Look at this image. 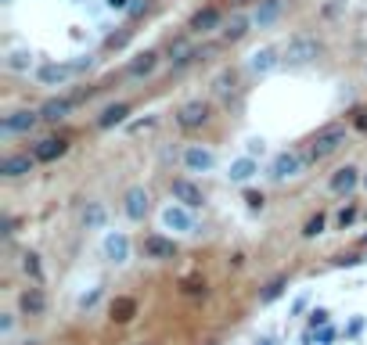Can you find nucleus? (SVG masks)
<instances>
[{
  "label": "nucleus",
  "instance_id": "f257e3e1",
  "mask_svg": "<svg viewBox=\"0 0 367 345\" xmlns=\"http://www.w3.org/2000/svg\"><path fill=\"white\" fill-rule=\"evenodd\" d=\"M159 230L162 234H173V237H191L198 234V209H191L184 202H166L159 209Z\"/></svg>",
  "mask_w": 367,
  "mask_h": 345
},
{
  "label": "nucleus",
  "instance_id": "f03ea898",
  "mask_svg": "<svg viewBox=\"0 0 367 345\" xmlns=\"http://www.w3.org/2000/svg\"><path fill=\"white\" fill-rule=\"evenodd\" d=\"M285 65V43H259L245 54V72L252 79H267Z\"/></svg>",
  "mask_w": 367,
  "mask_h": 345
},
{
  "label": "nucleus",
  "instance_id": "7ed1b4c3",
  "mask_svg": "<svg viewBox=\"0 0 367 345\" xmlns=\"http://www.w3.org/2000/svg\"><path fill=\"white\" fill-rule=\"evenodd\" d=\"M320 54H324V43L310 33H295L285 43V65L288 69H310V65L320 61Z\"/></svg>",
  "mask_w": 367,
  "mask_h": 345
},
{
  "label": "nucleus",
  "instance_id": "20e7f679",
  "mask_svg": "<svg viewBox=\"0 0 367 345\" xmlns=\"http://www.w3.org/2000/svg\"><path fill=\"white\" fill-rule=\"evenodd\" d=\"M130 252H134V241H130V234L126 230H101V259L108 266H116L123 270L130 263Z\"/></svg>",
  "mask_w": 367,
  "mask_h": 345
},
{
  "label": "nucleus",
  "instance_id": "39448f33",
  "mask_svg": "<svg viewBox=\"0 0 367 345\" xmlns=\"http://www.w3.org/2000/svg\"><path fill=\"white\" fill-rule=\"evenodd\" d=\"M180 166H184L187 177H205V172H216V166H220V155H216L209 144H184Z\"/></svg>",
  "mask_w": 367,
  "mask_h": 345
},
{
  "label": "nucleus",
  "instance_id": "423d86ee",
  "mask_svg": "<svg viewBox=\"0 0 367 345\" xmlns=\"http://www.w3.org/2000/svg\"><path fill=\"white\" fill-rule=\"evenodd\" d=\"M306 162H310V159H302L299 151H277V155L270 159V166H267V177H270L274 184L299 180L302 169H306Z\"/></svg>",
  "mask_w": 367,
  "mask_h": 345
},
{
  "label": "nucleus",
  "instance_id": "0eeeda50",
  "mask_svg": "<svg viewBox=\"0 0 367 345\" xmlns=\"http://www.w3.org/2000/svg\"><path fill=\"white\" fill-rule=\"evenodd\" d=\"M209 119H212V104L202 101V97H191V101H184L177 112H173V122H177L184 134H194V129H202Z\"/></svg>",
  "mask_w": 367,
  "mask_h": 345
},
{
  "label": "nucleus",
  "instance_id": "6e6552de",
  "mask_svg": "<svg viewBox=\"0 0 367 345\" xmlns=\"http://www.w3.org/2000/svg\"><path fill=\"white\" fill-rule=\"evenodd\" d=\"M345 126L342 122H331V126H324V129H317V137H313V144H310V162H320V159H328V155H335V151L345 144Z\"/></svg>",
  "mask_w": 367,
  "mask_h": 345
},
{
  "label": "nucleus",
  "instance_id": "1a4fd4ad",
  "mask_svg": "<svg viewBox=\"0 0 367 345\" xmlns=\"http://www.w3.org/2000/svg\"><path fill=\"white\" fill-rule=\"evenodd\" d=\"M33 79L40 86H69L76 79V65L72 61H40Z\"/></svg>",
  "mask_w": 367,
  "mask_h": 345
},
{
  "label": "nucleus",
  "instance_id": "9d476101",
  "mask_svg": "<svg viewBox=\"0 0 367 345\" xmlns=\"http://www.w3.org/2000/svg\"><path fill=\"white\" fill-rule=\"evenodd\" d=\"M141 252H144V259H151V263H169V259H177V237L162 234V230L144 234Z\"/></svg>",
  "mask_w": 367,
  "mask_h": 345
},
{
  "label": "nucleus",
  "instance_id": "9b49d317",
  "mask_svg": "<svg viewBox=\"0 0 367 345\" xmlns=\"http://www.w3.org/2000/svg\"><path fill=\"white\" fill-rule=\"evenodd\" d=\"M259 169H263V162L242 151L237 159H231V162L224 166V177H227V184H234V187H249V184L259 177Z\"/></svg>",
  "mask_w": 367,
  "mask_h": 345
},
{
  "label": "nucleus",
  "instance_id": "f8f14e48",
  "mask_svg": "<svg viewBox=\"0 0 367 345\" xmlns=\"http://www.w3.org/2000/svg\"><path fill=\"white\" fill-rule=\"evenodd\" d=\"M123 212H126L130 223H144V220H148V212H151V194H148L144 184L126 187V194H123Z\"/></svg>",
  "mask_w": 367,
  "mask_h": 345
},
{
  "label": "nucleus",
  "instance_id": "ddd939ff",
  "mask_svg": "<svg viewBox=\"0 0 367 345\" xmlns=\"http://www.w3.org/2000/svg\"><path fill=\"white\" fill-rule=\"evenodd\" d=\"M0 65H4V72H11V76H29V72H36L40 61H36V51H33V47L18 43V47H8V51H4Z\"/></svg>",
  "mask_w": 367,
  "mask_h": 345
},
{
  "label": "nucleus",
  "instance_id": "4468645a",
  "mask_svg": "<svg viewBox=\"0 0 367 345\" xmlns=\"http://www.w3.org/2000/svg\"><path fill=\"white\" fill-rule=\"evenodd\" d=\"M36 122H40V112H33V108H18V112H8L4 119H0V134L22 137V134H33Z\"/></svg>",
  "mask_w": 367,
  "mask_h": 345
},
{
  "label": "nucleus",
  "instance_id": "2eb2a0df",
  "mask_svg": "<svg viewBox=\"0 0 367 345\" xmlns=\"http://www.w3.org/2000/svg\"><path fill=\"white\" fill-rule=\"evenodd\" d=\"M224 11L216 8V4H209V8H198L191 15V22H187V29H191V36H212L216 29H224Z\"/></svg>",
  "mask_w": 367,
  "mask_h": 345
},
{
  "label": "nucleus",
  "instance_id": "dca6fc26",
  "mask_svg": "<svg viewBox=\"0 0 367 345\" xmlns=\"http://www.w3.org/2000/svg\"><path fill=\"white\" fill-rule=\"evenodd\" d=\"M360 180H364L360 166L345 162V166H338V169L331 172V177H328V191H331V194H338V198H345V194H353V191L360 187Z\"/></svg>",
  "mask_w": 367,
  "mask_h": 345
},
{
  "label": "nucleus",
  "instance_id": "f3484780",
  "mask_svg": "<svg viewBox=\"0 0 367 345\" xmlns=\"http://www.w3.org/2000/svg\"><path fill=\"white\" fill-rule=\"evenodd\" d=\"M285 8H288V0H259V4L249 11V15H252V26H256V29L277 26L281 15H285Z\"/></svg>",
  "mask_w": 367,
  "mask_h": 345
},
{
  "label": "nucleus",
  "instance_id": "a211bd4d",
  "mask_svg": "<svg viewBox=\"0 0 367 345\" xmlns=\"http://www.w3.org/2000/svg\"><path fill=\"white\" fill-rule=\"evenodd\" d=\"M169 198H177V202H184V205H191V209H202V205H205L202 187L194 184L191 177H177V180H169Z\"/></svg>",
  "mask_w": 367,
  "mask_h": 345
},
{
  "label": "nucleus",
  "instance_id": "6ab92c4d",
  "mask_svg": "<svg viewBox=\"0 0 367 345\" xmlns=\"http://www.w3.org/2000/svg\"><path fill=\"white\" fill-rule=\"evenodd\" d=\"M159 61H162V58H159V51H141V54H134V58L126 61V69H123V72H126V79H134V83H137V79L155 76Z\"/></svg>",
  "mask_w": 367,
  "mask_h": 345
},
{
  "label": "nucleus",
  "instance_id": "aec40b11",
  "mask_svg": "<svg viewBox=\"0 0 367 345\" xmlns=\"http://www.w3.org/2000/svg\"><path fill=\"white\" fill-rule=\"evenodd\" d=\"M18 313L22 316H43L47 313V295H43L40 284H29L18 291Z\"/></svg>",
  "mask_w": 367,
  "mask_h": 345
},
{
  "label": "nucleus",
  "instance_id": "412c9836",
  "mask_svg": "<svg viewBox=\"0 0 367 345\" xmlns=\"http://www.w3.org/2000/svg\"><path fill=\"white\" fill-rule=\"evenodd\" d=\"M36 169V155H4L0 159V177L4 180H22Z\"/></svg>",
  "mask_w": 367,
  "mask_h": 345
},
{
  "label": "nucleus",
  "instance_id": "4be33fe9",
  "mask_svg": "<svg viewBox=\"0 0 367 345\" xmlns=\"http://www.w3.org/2000/svg\"><path fill=\"white\" fill-rule=\"evenodd\" d=\"M72 108H76V97H47L40 104V119L43 122H61V119L72 115Z\"/></svg>",
  "mask_w": 367,
  "mask_h": 345
},
{
  "label": "nucleus",
  "instance_id": "5701e85b",
  "mask_svg": "<svg viewBox=\"0 0 367 345\" xmlns=\"http://www.w3.org/2000/svg\"><path fill=\"white\" fill-rule=\"evenodd\" d=\"M252 29H256V26H252V15H249V11H237V15H231V18L224 22L220 36H224L227 43H237V40H245Z\"/></svg>",
  "mask_w": 367,
  "mask_h": 345
},
{
  "label": "nucleus",
  "instance_id": "b1692460",
  "mask_svg": "<svg viewBox=\"0 0 367 345\" xmlns=\"http://www.w3.org/2000/svg\"><path fill=\"white\" fill-rule=\"evenodd\" d=\"M83 230H108V205L104 202H86L79 212Z\"/></svg>",
  "mask_w": 367,
  "mask_h": 345
},
{
  "label": "nucleus",
  "instance_id": "393cba45",
  "mask_svg": "<svg viewBox=\"0 0 367 345\" xmlns=\"http://www.w3.org/2000/svg\"><path fill=\"white\" fill-rule=\"evenodd\" d=\"M65 151H69V141H61V137H43L33 144V155L36 162H58Z\"/></svg>",
  "mask_w": 367,
  "mask_h": 345
},
{
  "label": "nucleus",
  "instance_id": "a878e982",
  "mask_svg": "<svg viewBox=\"0 0 367 345\" xmlns=\"http://www.w3.org/2000/svg\"><path fill=\"white\" fill-rule=\"evenodd\" d=\"M234 94H237V72H231V69L216 72V79H212V97H216V101H231Z\"/></svg>",
  "mask_w": 367,
  "mask_h": 345
},
{
  "label": "nucleus",
  "instance_id": "bb28decb",
  "mask_svg": "<svg viewBox=\"0 0 367 345\" xmlns=\"http://www.w3.org/2000/svg\"><path fill=\"white\" fill-rule=\"evenodd\" d=\"M126 115H130V104H126V101L108 104L104 112L97 115V129H116V126H123V122H126Z\"/></svg>",
  "mask_w": 367,
  "mask_h": 345
},
{
  "label": "nucleus",
  "instance_id": "cd10ccee",
  "mask_svg": "<svg viewBox=\"0 0 367 345\" xmlns=\"http://www.w3.org/2000/svg\"><path fill=\"white\" fill-rule=\"evenodd\" d=\"M108 313H112L116 323H130L137 316V298H130V295H116L112 298V306H108Z\"/></svg>",
  "mask_w": 367,
  "mask_h": 345
},
{
  "label": "nucleus",
  "instance_id": "c85d7f7f",
  "mask_svg": "<svg viewBox=\"0 0 367 345\" xmlns=\"http://www.w3.org/2000/svg\"><path fill=\"white\" fill-rule=\"evenodd\" d=\"M18 266H22V273H26L33 284H43V263H40L36 252H26V255L18 259Z\"/></svg>",
  "mask_w": 367,
  "mask_h": 345
},
{
  "label": "nucleus",
  "instance_id": "c756f323",
  "mask_svg": "<svg viewBox=\"0 0 367 345\" xmlns=\"http://www.w3.org/2000/svg\"><path fill=\"white\" fill-rule=\"evenodd\" d=\"M101 295H104V284H91V288H83L79 291V298H76V310L79 313H91L97 302H101Z\"/></svg>",
  "mask_w": 367,
  "mask_h": 345
},
{
  "label": "nucleus",
  "instance_id": "7c9ffc66",
  "mask_svg": "<svg viewBox=\"0 0 367 345\" xmlns=\"http://www.w3.org/2000/svg\"><path fill=\"white\" fill-rule=\"evenodd\" d=\"M245 155H252V159L263 162V159L270 155V141H267L263 134H249V137H245Z\"/></svg>",
  "mask_w": 367,
  "mask_h": 345
},
{
  "label": "nucleus",
  "instance_id": "2f4dec72",
  "mask_svg": "<svg viewBox=\"0 0 367 345\" xmlns=\"http://www.w3.org/2000/svg\"><path fill=\"white\" fill-rule=\"evenodd\" d=\"M285 291H288V277H274L270 284H267L263 291H259V302H263V306H270V302H274V298H281Z\"/></svg>",
  "mask_w": 367,
  "mask_h": 345
},
{
  "label": "nucleus",
  "instance_id": "473e14b6",
  "mask_svg": "<svg viewBox=\"0 0 367 345\" xmlns=\"http://www.w3.org/2000/svg\"><path fill=\"white\" fill-rule=\"evenodd\" d=\"M324 227H328V216L317 212V216H310V220H306V227H302V237H306V241H313V237L324 234Z\"/></svg>",
  "mask_w": 367,
  "mask_h": 345
},
{
  "label": "nucleus",
  "instance_id": "72a5a7b5",
  "mask_svg": "<svg viewBox=\"0 0 367 345\" xmlns=\"http://www.w3.org/2000/svg\"><path fill=\"white\" fill-rule=\"evenodd\" d=\"M310 331H320V328H328L331 323V310H324V306H317V310H310Z\"/></svg>",
  "mask_w": 367,
  "mask_h": 345
},
{
  "label": "nucleus",
  "instance_id": "f704fd0d",
  "mask_svg": "<svg viewBox=\"0 0 367 345\" xmlns=\"http://www.w3.org/2000/svg\"><path fill=\"white\" fill-rule=\"evenodd\" d=\"M15 328H18V313H0V338L11 342L15 338Z\"/></svg>",
  "mask_w": 367,
  "mask_h": 345
},
{
  "label": "nucleus",
  "instance_id": "c9c22d12",
  "mask_svg": "<svg viewBox=\"0 0 367 345\" xmlns=\"http://www.w3.org/2000/svg\"><path fill=\"white\" fill-rule=\"evenodd\" d=\"M245 209L249 212H263L267 209V194L263 191H245Z\"/></svg>",
  "mask_w": 367,
  "mask_h": 345
},
{
  "label": "nucleus",
  "instance_id": "e433bc0d",
  "mask_svg": "<svg viewBox=\"0 0 367 345\" xmlns=\"http://www.w3.org/2000/svg\"><path fill=\"white\" fill-rule=\"evenodd\" d=\"M130 4L134 0H104V11L108 15H130Z\"/></svg>",
  "mask_w": 367,
  "mask_h": 345
},
{
  "label": "nucleus",
  "instance_id": "4c0bfd02",
  "mask_svg": "<svg viewBox=\"0 0 367 345\" xmlns=\"http://www.w3.org/2000/svg\"><path fill=\"white\" fill-rule=\"evenodd\" d=\"M0 234H4V237H15L18 234V220H15L11 212H4V220H0Z\"/></svg>",
  "mask_w": 367,
  "mask_h": 345
},
{
  "label": "nucleus",
  "instance_id": "58836bf2",
  "mask_svg": "<svg viewBox=\"0 0 367 345\" xmlns=\"http://www.w3.org/2000/svg\"><path fill=\"white\" fill-rule=\"evenodd\" d=\"M184 295H205V280L187 277V280H184Z\"/></svg>",
  "mask_w": 367,
  "mask_h": 345
},
{
  "label": "nucleus",
  "instance_id": "ea45409f",
  "mask_svg": "<svg viewBox=\"0 0 367 345\" xmlns=\"http://www.w3.org/2000/svg\"><path fill=\"white\" fill-rule=\"evenodd\" d=\"M345 11V0H331V4H324V18H335Z\"/></svg>",
  "mask_w": 367,
  "mask_h": 345
},
{
  "label": "nucleus",
  "instance_id": "a19ab883",
  "mask_svg": "<svg viewBox=\"0 0 367 345\" xmlns=\"http://www.w3.org/2000/svg\"><path fill=\"white\" fill-rule=\"evenodd\" d=\"M353 220H357V209H353V205H350V209H342V212H338V227H342V230H345V227H350Z\"/></svg>",
  "mask_w": 367,
  "mask_h": 345
},
{
  "label": "nucleus",
  "instance_id": "79ce46f5",
  "mask_svg": "<svg viewBox=\"0 0 367 345\" xmlns=\"http://www.w3.org/2000/svg\"><path fill=\"white\" fill-rule=\"evenodd\" d=\"M360 331H364V316H353V320H350V328H345V338H357Z\"/></svg>",
  "mask_w": 367,
  "mask_h": 345
},
{
  "label": "nucleus",
  "instance_id": "37998d69",
  "mask_svg": "<svg viewBox=\"0 0 367 345\" xmlns=\"http://www.w3.org/2000/svg\"><path fill=\"white\" fill-rule=\"evenodd\" d=\"M148 11V0H134V4H130V18H141Z\"/></svg>",
  "mask_w": 367,
  "mask_h": 345
},
{
  "label": "nucleus",
  "instance_id": "c03bdc74",
  "mask_svg": "<svg viewBox=\"0 0 367 345\" xmlns=\"http://www.w3.org/2000/svg\"><path fill=\"white\" fill-rule=\"evenodd\" d=\"M306 302H310V295H299V298L292 302V316H299L302 310H306Z\"/></svg>",
  "mask_w": 367,
  "mask_h": 345
},
{
  "label": "nucleus",
  "instance_id": "a18cd8bd",
  "mask_svg": "<svg viewBox=\"0 0 367 345\" xmlns=\"http://www.w3.org/2000/svg\"><path fill=\"white\" fill-rule=\"evenodd\" d=\"M353 126H357V129H364V134H367V108H360V112H357Z\"/></svg>",
  "mask_w": 367,
  "mask_h": 345
},
{
  "label": "nucleus",
  "instance_id": "49530a36",
  "mask_svg": "<svg viewBox=\"0 0 367 345\" xmlns=\"http://www.w3.org/2000/svg\"><path fill=\"white\" fill-rule=\"evenodd\" d=\"M256 345H277V342H274V338H259Z\"/></svg>",
  "mask_w": 367,
  "mask_h": 345
},
{
  "label": "nucleus",
  "instance_id": "de8ad7c7",
  "mask_svg": "<svg viewBox=\"0 0 367 345\" xmlns=\"http://www.w3.org/2000/svg\"><path fill=\"white\" fill-rule=\"evenodd\" d=\"M360 191H364V194H367V172H364V180H360Z\"/></svg>",
  "mask_w": 367,
  "mask_h": 345
},
{
  "label": "nucleus",
  "instance_id": "09e8293b",
  "mask_svg": "<svg viewBox=\"0 0 367 345\" xmlns=\"http://www.w3.org/2000/svg\"><path fill=\"white\" fill-rule=\"evenodd\" d=\"M0 4H11V0H0Z\"/></svg>",
  "mask_w": 367,
  "mask_h": 345
},
{
  "label": "nucleus",
  "instance_id": "8fccbe9b",
  "mask_svg": "<svg viewBox=\"0 0 367 345\" xmlns=\"http://www.w3.org/2000/svg\"><path fill=\"white\" fill-rule=\"evenodd\" d=\"M364 76H367V65H364Z\"/></svg>",
  "mask_w": 367,
  "mask_h": 345
},
{
  "label": "nucleus",
  "instance_id": "3c124183",
  "mask_svg": "<svg viewBox=\"0 0 367 345\" xmlns=\"http://www.w3.org/2000/svg\"><path fill=\"white\" fill-rule=\"evenodd\" d=\"M364 245H367V237H364Z\"/></svg>",
  "mask_w": 367,
  "mask_h": 345
}]
</instances>
